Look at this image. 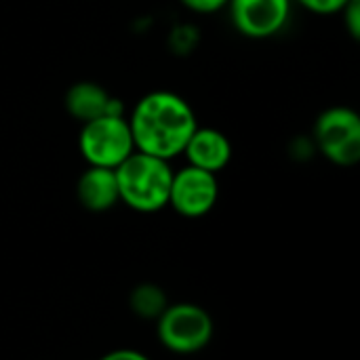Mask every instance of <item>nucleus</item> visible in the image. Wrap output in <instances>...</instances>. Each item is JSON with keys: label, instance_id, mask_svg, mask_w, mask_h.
Segmentation results:
<instances>
[{"label": "nucleus", "instance_id": "ddd939ff", "mask_svg": "<svg viewBox=\"0 0 360 360\" xmlns=\"http://www.w3.org/2000/svg\"><path fill=\"white\" fill-rule=\"evenodd\" d=\"M342 13H344V23H346V27H348V32H350V36L354 38V40H359L360 36V0H350L344 8H342Z\"/></svg>", "mask_w": 360, "mask_h": 360}, {"label": "nucleus", "instance_id": "1a4fd4ad", "mask_svg": "<svg viewBox=\"0 0 360 360\" xmlns=\"http://www.w3.org/2000/svg\"><path fill=\"white\" fill-rule=\"evenodd\" d=\"M184 156L188 158V165L217 175L221 169L228 167L232 158V143L217 129L196 127L184 148Z\"/></svg>", "mask_w": 360, "mask_h": 360}, {"label": "nucleus", "instance_id": "423d86ee", "mask_svg": "<svg viewBox=\"0 0 360 360\" xmlns=\"http://www.w3.org/2000/svg\"><path fill=\"white\" fill-rule=\"evenodd\" d=\"M219 186L217 175L196 169L192 165L173 171L171 192H169V207L175 209L181 217L198 219L205 217L217 202Z\"/></svg>", "mask_w": 360, "mask_h": 360}, {"label": "nucleus", "instance_id": "20e7f679", "mask_svg": "<svg viewBox=\"0 0 360 360\" xmlns=\"http://www.w3.org/2000/svg\"><path fill=\"white\" fill-rule=\"evenodd\" d=\"M78 148L89 167L116 169L133 152V135L124 116H99L82 124Z\"/></svg>", "mask_w": 360, "mask_h": 360}, {"label": "nucleus", "instance_id": "9d476101", "mask_svg": "<svg viewBox=\"0 0 360 360\" xmlns=\"http://www.w3.org/2000/svg\"><path fill=\"white\" fill-rule=\"evenodd\" d=\"M78 202L91 213H103L120 202L118 181L114 169L89 167L76 184Z\"/></svg>", "mask_w": 360, "mask_h": 360}, {"label": "nucleus", "instance_id": "2eb2a0df", "mask_svg": "<svg viewBox=\"0 0 360 360\" xmlns=\"http://www.w3.org/2000/svg\"><path fill=\"white\" fill-rule=\"evenodd\" d=\"M99 360H150L143 352L131 350V348H120V350H112L108 354H103Z\"/></svg>", "mask_w": 360, "mask_h": 360}, {"label": "nucleus", "instance_id": "4468645a", "mask_svg": "<svg viewBox=\"0 0 360 360\" xmlns=\"http://www.w3.org/2000/svg\"><path fill=\"white\" fill-rule=\"evenodd\" d=\"M230 0H181V4L194 13H217L228 6Z\"/></svg>", "mask_w": 360, "mask_h": 360}, {"label": "nucleus", "instance_id": "f8f14e48", "mask_svg": "<svg viewBox=\"0 0 360 360\" xmlns=\"http://www.w3.org/2000/svg\"><path fill=\"white\" fill-rule=\"evenodd\" d=\"M297 2L316 15H333V13H342V8L350 0H297Z\"/></svg>", "mask_w": 360, "mask_h": 360}, {"label": "nucleus", "instance_id": "39448f33", "mask_svg": "<svg viewBox=\"0 0 360 360\" xmlns=\"http://www.w3.org/2000/svg\"><path fill=\"white\" fill-rule=\"evenodd\" d=\"M319 152L338 167H354L360 160V116L352 108L325 110L314 124Z\"/></svg>", "mask_w": 360, "mask_h": 360}, {"label": "nucleus", "instance_id": "f257e3e1", "mask_svg": "<svg viewBox=\"0 0 360 360\" xmlns=\"http://www.w3.org/2000/svg\"><path fill=\"white\" fill-rule=\"evenodd\" d=\"M137 152L171 160L184 154V148L196 131L192 105L171 91H152L143 95L127 118Z\"/></svg>", "mask_w": 360, "mask_h": 360}, {"label": "nucleus", "instance_id": "f03ea898", "mask_svg": "<svg viewBox=\"0 0 360 360\" xmlns=\"http://www.w3.org/2000/svg\"><path fill=\"white\" fill-rule=\"evenodd\" d=\"M120 202L139 213H156L169 207L173 169L169 160L133 152L116 169Z\"/></svg>", "mask_w": 360, "mask_h": 360}, {"label": "nucleus", "instance_id": "0eeeda50", "mask_svg": "<svg viewBox=\"0 0 360 360\" xmlns=\"http://www.w3.org/2000/svg\"><path fill=\"white\" fill-rule=\"evenodd\" d=\"M234 27L247 38H270L289 21L291 0H230Z\"/></svg>", "mask_w": 360, "mask_h": 360}, {"label": "nucleus", "instance_id": "7ed1b4c3", "mask_svg": "<svg viewBox=\"0 0 360 360\" xmlns=\"http://www.w3.org/2000/svg\"><path fill=\"white\" fill-rule=\"evenodd\" d=\"M213 319L196 304H173L156 319V335L160 344L173 354H196L213 340Z\"/></svg>", "mask_w": 360, "mask_h": 360}, {"label": "nucleus", "instance_id": "6e6552de", "mask_svg": "<svg viewBox=\"0 0 360 360\" xmlns=\"http://www.w3.org/2000/svg\"><path fill=\"white\" fill-rule=\"evenodd\" d=\"M65 110L78 122H89L99 116H124V105L118 97L110 95L101 84L82 80L68 89Z\"/></svg>", "mask_w": 360, "mask_h": 360}, {"label": "nucleus", "instance_id": "9b49d317", "mask_svg": "<svg viewBox=\"0 0 360 360\" xmlns=\"http://www.w3.org/2000/svg\"><path fill=\"white\" fill-rule=\"evenodd\" d=\"M129 304H131V310L139 319H146V321H156L165 312V308L169 306L165 291L156 285H150V283L137 285L131 293Z\"/></svg>", "mask_w": 360, "mask_h": 360}]
</instances>
